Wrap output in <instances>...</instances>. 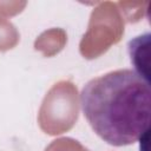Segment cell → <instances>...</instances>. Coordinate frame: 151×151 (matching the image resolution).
Here are the masks:
<instances>
[{
    "label": "cell",
    "instance_id": "1",
    "mask_svg": "<svg viewBox=\"0 0 151 151\" xmlns=\"http://www.w3.org/2000/svg\"><path fill=\"white\" fill-rule=\"evenodd\" d=\"M80 106L100 139L113 146L131 145L150 129V81L131 68L110 71L83 86Z\"/></svg>",
    "mask_w": 151,
    "mask_h": 151
}]
</instances>
